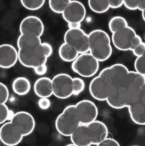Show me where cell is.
I'll return each instance as SVG.
<instances>
[{"label": "cell", "instance_id": "obj_15", "mask_svg": "<svg viewBox=\"0 0 145 146\" xmlns=\"http://www.w3.org/2000/svg\"><path fill=\"white\" fill-rule=\"evenodd\" d=\"M18 61V51L12 45H0V68L8 69L14 66Z\"/></svg>", "mask_w": 145, "mask_h": 146}, {"label": "cell", "instance_id": "obj_20", "mask_svg": "<svg viewBox=\"0 0 145 146\" xmlns=\"http://www.w3.org/2000/svg\"><path fill=\"white\" fill-rule=\"evenodd\" d=\"M42 43L40 37L33 35L21 34L17 40V46L19 49H33Z\"/></svg>", "mask_w": 145, "mask_h": 146}, {"label": "cell", "instance_id": "obj_39", "mask_svg": "<svg viewBox=\"0 0 145 146\" xmlns=\"http://www.w3.org/2000/svg\"><path fill=\"white\" fill-rule=\"evenodd\" d=\"M68 27L69 29H81V23H69L68 24Z\"/></svg>", "mask_w": 145, "mask_h": 146}, {"label": "cell", "instance_id": "obj_17", "mask_svg": "<svg viewBox=\"0 0 145 146\" xmlns=\"http://www.w3.org/2000/svg\"><path fill=\"white\" fill-rule=\"evenodd\" d=\"M132 121L138 125H145V101L139 98L128 106Z\"/></svg>", "mask_w": 145, "mask_h": 146}, {"label": "cell", "instance_id": "obj_23", "mask_svg": "<svg viewBox=\"0 0 145 146\" xmlns=\"http://www.w3.org/2000/svg\"><path fill=\"white\" fill-rule=\"evenodd\" d=\"M88 4L91 10L96 13H104L110 9L109 0H89Z\"/></svg>", "mask_w": 145, "mask_h": 146}, {"label": "cell", "instance_id": "obj_44", "mask_svg": "<svg viewBox=\"0 0 145 146\" xmlns=\"http://www.w3.org/2000/svg\"><path fill=\"white\" fill-rule=\"evenodd\" d=\"M0 131H1V126H0Z\"/></svg>", "mask_w": 145, "mask_h": 146}, {"label": "cell", "instance_id": "obj_37", "mask_svg": "<svg viewBox=\"0 0 145 146\" xmlns=\"http://www.w3.org/2000/svg\"><path fill=\"white\" fill-rule=\"evenodd\" d=\"M110 8L117 9L123 6V0H109Z\"/></svg>", "mask_w": 145, "mask_h": 146}, {"label": "cell", "instance_id": "obj_3", "mask_svg": "<svg viewBox=\"0 0 145 146\" xmlns=\"http://www.w3.org/2000/svg\"><path fill=\"white\" fill-rule=\"evenodd\" d=\"M80 125L75 106L69 105L58 115L55 121V127L60 135L69 137Z\"/></svg>", "mask_w": 145, "mask_h": 146}, {"label": "cell", "instance_id": "obj_31", "mask_svg": "<svg viewBox=\"0 0 145 146\" xmlns=\"http://www.w3.org/2000/svg\"><path fill=\"white\" fill-rule=\"evenodd\" d=\"M140 0H123V6L128 10L136 11L138 9Z\"/></svg>", "mask_w": 145, "mask_h": 146}, {"label": "cell", "instance_id": "obj_21", "mask_svg": "<svg viewBox=\"0 0 145 146\" xmlns=\"http://www.w3.org/2000/svg\"><path fill=\"white\" fill-rule=\"evenodd\" d=\"M59 55L61 59L63 61L72 62L77 59L80 54L74 47L64 42L59 46Z\"/></svg>", "mask_w": 145, "mask_h": 146}, {"label": "cell", "instance_id": "obj_43", "mask_svg": "<svg viewBox=\"0 0 145 146\" xmlns=\"http://www.w3.org/2000/svg\"><path fill=\"white\" fill-rule=\"evenodd\" d=\"M66 146H76V145H74V144H69V145H66Z\"/></svg>", "mask_w": 145, "mask_h": 146}, {"label": "cell", "instance_id": "obj_13", "mask_svg": "<svg viewBox=\"0 0 145 146\" xmlns=\"http://www.w3.org/2000/svg\"><path fill=\"white\" fill-rule=\"evenodd\" d=\"M21 34L33 35L40 37L44 32V25L40 18L30 15L21 21L19 27Z\"/></svg>", "mask_w": 145, "mask_h": 146}, {"label": "cell", "instance_id": "obj_46", "mask_svg": "<svg viewBox=\"0 0 145 146\" xmlns=\"http://www.w3.org/2000/svg\"></svg>", "mask_w": 145, "mask_h": 146}, {"label": "cell", "instance_id": "obj_32", "mask_svg": "<svg viewBox=\"0 0 145 146\" xmlns=\"http://www.w3.org/2000/svg\"><path fill=\"white\" fill-rule=\"evenodd\" d=\"M97 146H120V145L116 139L107 137L99 143Z\"/></svg>", "mask_w": 145, "mask_h": 146}, {"label": "cell", "instance_id": "obj_6", "mask_svg": "<svg viewBox=\"0 0 145 146\" xmlns=\"http://www.w3.org/2000/svg\"><path fill=\"white\" fill-rule=\"evenodd\" d=\"M72 78L67 73H59L52 80L53 95L59 99H67L73 95Z\"/></svg>", "mask_w": 145, "mask_h": 146}, {"label": "cell", "instance_id": "obj_38", "mask_svg": "<svg viewBox=\"0 0 145 146\" xmlns=\"http://www.w3.org/2000/svg\"><path fill=\"white\" fill-rule=\"evenodd\" d=\"M142 42H143V41L142 40V38H141V37L138 35H136L135 36V37L134 38L132 41V46H131V48H130V50L132 51L136 47H137L140 44H141Z\"/></svg>", "mask_w": 145, "mask_h": 146}, {"label": "cell", "instance_id": "obj_16", "mask_svg": "<svg viewBox=\"0 0 145 146\" xmlns=\"http://www.w3.org/2000/svg\"><path fill=\"white\" fill-rule=\"evenodd\" d=\"M87 125L91 136L92 145H97L107 138L108 128L103 122L96 120Z\"/></svg>", "mask_w": 145, "mask_h": 146}, {"label": "cell", "instance_id": "obj_10", "mask_svg": "<svg viewBox=\"0 0 145 146\" xmlns=\"http://www.w3.org/2000/svg\"><path fill=\"white\" fill-rule=\"evenodd\" d=\"M136 35L135 30L128 26L112 33L111 41L113 46L119 50H130L132 41Z\"/></svg>", "mask_w": 145, "mask_h": 146}, {"label": "cell", "instance_id": "obj_42", "mask_svg": "<svg viewBox=\"0 0 145 146\" xmlns=\"http://www.w3.org/2000/svg\"><path fill=\"white\" fill-rule=\"evenodd\" d=\"M142 17L143 20L145 22V10L144 11L142 12Z\"/></svg>", "mask_w": 145, "mask_h": 146}, {"label": "cell", "instance_id": "obj_19", "mask_svg": "<svg viewBox=\"0 0 145 146\" xmlns=\"http://www.w3.org/2000/svg\"><path fill=\"white\" fill-rule=\"evenodd\" d=\"M72 144L77 146H91L92 142L87 125L80 124L71 135Z\"/></svg>", "mask_w": 145, "mask_h": 146}, {"label": "cell", "instance_id": "obj_26", "mask_svg": "<svg viewBox=\"0 0 145 146\" xmlns=\"http://www.w3.org/2000/svg\"><path fill=\"white\" fill-rule=\"evenodd\" d=\"M22 6L29 11H35L40 9L45 4V0H21Z\"/></svg>", "mask_w": 145, "mask_h": 146}, {"label": "cell", "instance_id": "obj_33", "mask_svg": "<svg viewBox=\"0 0 145 146\" xmlns=\"http://www.w3.org/2000/svg\"><path fill=\"white\" fill-rule=\"evenodd\" d=\"M38 104L40 108L43 110H46L50 108L51 102L48 98H40Z\"/></svg>", "mask_w": 145, "mask_h": 146}, {"label": "cell", "instance_id": "obj_18", "mask_svg": "<svg viewBox=\"0 0 145 146\" xmlns=\"http://www.w3.org/2000/svg\"><path fill=\"white\" fill-rule=\"evenodd\" d=\"M34 92L40 98H49L53 95L52 80L42 77L36 80L34 84Z\"/></svg>", "mask_w": 145, "mask_h": 146}, {"label": "cell", "instance_id": "obj_1", "mask_svg": "<svg viewBox=\"0 0 145 146\" xmlns=\"http://www.w3.org/2000/svg\"><path fill=\"white\" fill-rule=\"evenodd\" d=\"M145 83V76L135 71H129L121 84L106 101L114 109L128 107L140 98L141 89Z\"/></svg>", "mask_w": 145, "mask_h": 146}, {"label": "cell", "instance_id": "obj_2", "mask_svg": "<svg viewBox=\"0 0 145 146\" xmlns=\"http://www.w3.org/2000/svg\"><path fill=\"white\" fill-rule=\"evenodd\" d=\"M89 53L99 62L110 59L112 54L111 40L109 34L101 29L94 30L88 34Z\"/></svg>", "mask_w": 145, "mask_h": 146}, {"label": "cell", "instance_id": "obj_34", "mask_svg": "<svg viewBox=\"0 0 145 146\" xmlns=\"http://www.w3.org/2000/svg\"><path fill=\"white\" fill-rule=\"evenodd\" d=\"M145 50V43L142 42L141 44H140L138 46L136 47L134 49H133L132 52L133 54L136 57L141 56L143 55Z\"/></svg>", "mask_w": 145, "mask_h": 146}, {"label": "cell", "instance_id": "obj_45", "mask_svg": "<svg viewBox=\"0 0 145 146\" xmlns=\"http://www.w3.org/2000/svg\"></svg>", "mask_w": 145, "mask_h": 146}, {"label": "cell", "instance_id": "obj_5", "mask_svg": "<svg viewBox=\"0 0 145 146\" xmlns=\"http://www.w3.org/2000/svg\"><path fill=\"white\" fill-rule=\"evenodd\" d=\"M18 60L22 66L34 69L46 64L47 58L41 43L33 49H19Z\"/></svg>", "mask_w": 145, "mask_h": 146}, {"label": "cell", "instance_id": "obj_35", "mask_svg": "<svg viewBox=\"0 0 145 146\" xmlns=\"http://www.w3.org/2000/svg\"><path fill=\"white\" fill-rule=\"evenodd\" d=\"M42 46H43L45 53L46 55V58L48 59L50 57L53 53V48L52 46L47 42L42 43Z\"/></svg>", "mask_w": 145, "mask_h": 146}, {"label": "cell", "instance_id": "obj_12", "mask_svg": "<svg viewBox=\"0 0 145 146\" xmlns=\"http://www.w3.org/2000/svg\"><path fill=\"white\" fill-rule=\"evenodd\" d=\"M23 138L22 135L11 121L4 123L1 127L0 140L6 146H17Z\"/></svg>", "mask_w": 145, "mask_h": 146}, {"label": "cell", "instance_id": "obj_29", "mask_svg": "<svg viewBox=\"0 0 145 146\" xmlns=\"http://www.w3.org/2000/svg\"><path fill=\"white\" fill-rule=\"evenodd\" d=\"M9 92L7 86L0 82V104H6L8 101Z\"/></svg>", "mask_w": 145, "mask_h": 146}, {"label": "cell", "instance_id": "obj_27", "mask_svg": "<svg viewBox=\"0 0 145 146\" xmlns=\"http://www.w3.org/2000/svg\"><path fill=\"white\" fill-rule=\"evenodd\" d=\"M73 95H78L82 93L85 88V83L84 80L79 77L72 78Z\"/></svg>", "mask_w": 145, "mask_h": 146}, {"label": "cell", "instance_id": "obj_11", "mask_svg": "<svg viewBox=\"0 0 145 146\" xmlns=\"http://www.w3.org/2000/svg\"><path fill=\"white\" fill-rule=\"evenodd\" d=\"M62 15L63 19L68 24L81 23L86 18V8L80 1H70Z\"/></svg>", "mask_w": 145, "mask_h": 146}, {"label": "cell", "instance_id": "obj_41", "mask_svg": "<svg viewBox=\"0 0 145 146\" xmlns=\"http://www.w3.org/2000/svg\"><path fill=\"white\" fill-rule=\"evenodd\" d=\"M140 98L145 101V83L143 85V86H142V88L141 89Z\"/></svg>", "mask_w": 145, "mask_h": 146}, {"label": "cell", "instance_id": "obj_28", "mask_svg": "<svg viewBox=\"0 0 145 146\" xmlns=\"http://www.w3.org/2000/svg\"><path fill=\"white\" fill-rule=\"evenodd\" d=\"M135 72L145 77V55L136 58L134 61Z\"/></svg>", "mask_w": 145, "mask_h": 146}, {"label": "cell", "instance_id": "obj_30", "mask_svg": "<svg viewBox=\"0 0 145 146\" xmlns=\"http://www.w3.org/2000/svg\"><path fill=\"white\" fill-rule=\"evenodd\" d=\"M10 111L6 104H0V124H4L9 120Z\"/></svg>", "mask_w": 145, "mask_h": 146}, {"label": "cell", "instance_id": "obj_24", "mask_svg": "<svg viewBox=\"0 0 145 146\" xmlns=\"http://www.w3.org/2000/svg\"><path fill=\"white\" fill-rule=\"evenodd\" d=\"M128 26V21L125 18L121 16H115L112 17L108 24L109 30L112 33L119 31Z\"/></svg>", "mask_w": 145, "mask_h": 146}, {"label": "cell", "instance_id": "obj_14", "mask_svg": "<svg viewBox=\"0 0 145 146\" xmlns=\"http://www.w3.org/2000/svg\"><path fill=\"white\" fill-rule=\"evenodd\" d=\"M115 90L108 86L97 76L93 78L89 85V92L93 98L99 101H106Z\"/></svg>", "mask_w": 145, "mask_h": 146}, {"label": "cell", "instance_id": "obj_8", "mask_svg": "<svg viewBox=\"0 0 145 146\" xmlns=\"http://www.w3.org/2000/svg\"><path fill=\"white\" fill-rule=\"evenodd\" d=\"M75 106L80 124L88 125L97 119L98 110L92 101L81 100Z\"/></svg>", "mask_w": 145, "mask_h": 146}, {"label": "cell", "instance_id": "obj_25", "mask_svg": "<svg viewBox=\"0 0 145 146\" xmlns=\"http://www.w3.org/2000/svg\"><path fill=\"white\" fill-rule=\"evenodd\" d=\"M71 0H50L49 5L54 13L62 14L66 9Z\"/></svg>", "mask_w": 145, "mask_h": 146}, {"label": "cell", "instance_id": "obj_36", "mask_svg": "<svg viewBox=\"0 0 145 146\" xmlns=\"http://www.w3.org/2000/svg\"><path fill=\"white\" fill-rule=\"evenodd\" d=\"M34 73L38 76H44L47 71V66L46 64L41 65L33 69Z\"/></svg>", "mask_w": 145, "mask_h": 146}, {"label": "cell", "instance_id": "obj_9", "mask_svg": "<svg viewBox=\"0 0 145 146\" xmlns=\"http://www.w3.org/2000/svg\"><path fill=\"white\" fill-rule=\"evenodd\" d=\"M24 137L33 133L36 121L31 114L26 111H19L14 114L10 121Z\"/></svg>", "mask_w": 145, "mask_h": 146}, {"label": "cell", "instance_id": "obj_4", "mask_svg": "<svg viewBox=\"0 0 145 146\" xmlns=\"http://www.w3.org/2000/svg\"><path fill=\"white\" fill-rule=\"evenodd\" d=\"M73 72L84 78L94 76L99 70V62L88 53L80 54L72 64Z\"/></svg>", "mask_w": 145, "mask_h": 146}, {"label": "cell", "instance_id": "obj_7", "mask_svg": "<svg viewBox=\"0 0 145 146\" xmlns=\"http://www.w3.org/2000/svg\"><path fill=\"white\" fill-rule=\"evenodd\" d=\"M64 41L74 47L80 54L89 52L88 35L81 28L68 29L64 35Z\"/></svg>", "mask_w": 145, "mask_h": 146}, {"label": "cell", "instance_id": "obj_22", "mask_svg": "<svg viewBox=\"0 0 145 146\" xmlns=\"http://www.w3.org/2000/svg\"><path fill=\"white\" fill-rule=\"evenodd\" d=\"M31 85L30 80L25 77H18L14 80L12 89L14 93L19 96L26 95L30 92Z\"/></svg>", "mask_w": 145, "mask_h": 146}, {"label": "cell", "instance_id": "obj_40", "mask_svg": "<svg viewBox=\"0 0 145 146\" xmlns=\"http://www.w3.org/2000/svg\"><path fill=\"white\" fill-rule=\"evenodd\" d=\"M138 10L143 12L145 10V0H140V2L138 4Z\"/></svg>", "mask_w": 145, "mask_h": 146}]
</instances>
